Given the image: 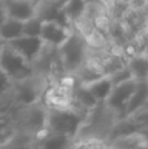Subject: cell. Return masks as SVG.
I'll return each instance as SVG.
<instances>
[{"instance_id": "cell-1", "label": "cell", "mask_w": 148, "mask_h": 149, "mask_svg": "<svg viewBox=\"0 0 148 149\" xmlns=\"http://www.w3.org/2000/svg\"><path fill=\"white\" fill-rule=\"evenodd\" d=\"M118 115L105 102H98L87 113L85 120L75 139L91 137V139L106 140L110 137L113 128L118 122Z\"/></svg>"}, {"instance_id": "cell-2", "label": "cell", "mask_w": 148, "mask_h": 149, "mask_svg": "<svg viewBox=\"0 0 148 149\" xmlns=\"http://www.w3.org/2000/svg\"><path fill=\"white\" fill-rule=\"evenodd\" d=\"M12 115L16 132L33 139L34 143L46 131L47 109L41 101L31 105L16 106L12 110Z\"/></svg>"}, {"instance_id": "cell-3", "label": "cell", "mask_w": 148, "mask_h": 149, "mask_svg": "<svg viewBox=\"0 0 148 149\" xmlns=\"http://www.w3.org/2000/svg\"><path fill=\"white\" fill-rule=\"evenodd\" d=\"M85 115L75 107L47 109L46 131L75 139L83 127Z\"/></svg>"}, {"instance_id": "cell-4", "label": "cell", "mask_w": 148, "mask_h": 149, "mask_svg": "<svg viewBox=\"0 0 148 149\" xmlns=\"http://www.w3.org/2000/svg\"><path fill=\"white\" fill-rule=\"evenodd\" d=\"M63 71L66 73H76L85 63L87 42L81 34L71 30L68 38L58 47Z\"/></svg>"}, {"instance_id": "cell-5", "label": "cell", "mask_w": 148, "mask_h": 149, "mask_svg": "<svg viewBox=\"0 0 148 149\" xmlns=\"http://www.w3.org/2000/svg\"><path fill=\"white\" fill-rule=\"evenodd\" d=\"M0 70L13 82L28 79L34 74L33 64L5 42L0 50Z\"/></svg>"}, {"instance_id": "cell-6", "label": "cell", "mask_w": 148, "mask_h": 149, "mask_svg": "<svg viewBox=\"0 0 148 149\" xmlns=\"http://www.w3.org/2000/svg\"><path fill=\"white\" fill-rule=\"evenodd\" d=\"M46 88L45 77L33 74L31 77L13 82V97L16 106H25L39 102Z\"/></svg>"}, {"instance_id": "cell-7", "label": "cell", "mask_w": 148, "mask_h": 149, "mask_svg": "<svg viewBox=\"0 0 148 149\" xmlns=\"http://www.w3.org/2000/svg\"><path fill=\"white\" fill-rule=\"evenodd\" d=\"M73 82L55 81L51 85H47L43 90L41 102L47 109H66L72 107Z\"/></svg>"}, {"instance_id": "cell-8", "label": "cell", "mask_w": 148, "mask_h": 149, "mask_svg": "<svg viewBox=\"0 0 148 149\" xmlns=\"http://www.w3.org/2000/svg\"><path fill=\"white\" fill-rule=\"evenodd\" d=\"M136 85H138V81L135 79H128L119 82V84L113 85V89L110 92V94L108 95L105 103L117 114L118 118H123L125 109L127 106L133 93L135 92Z\"/></svg>"}, {"instance_id": "cell-9", "label": "cell", "mask_w": 148, "mask_h": 149, "mask_svg": "<svg viewBox=\"0 0 148 149\" xmlns=\"http://www.w3.org/2000/svg\"><path fill=\"white\" fill-rule=\"evenodd\" d=\"M66 0H39L34 4V16L42 21H54L70 28V20L64 12Z\"/></svg>"}, {"instance_id": "cell-10", "label": "cell", "mask_w": 148, "mask_h": 149, "mask_svg": "<svg viewBox=\"0 0 148 149\" xmlns=\"http://www.w3.org/2000/svg\"><path fill=\"white\" fill-rule=\"evenodd\" d=\"M5 43L9 45L20 55H22L31 64L37 59V56L41 54L42 49L46 45L39 36H24V34L9 42H5Z\"/></svg>"}, {"instance_id": "cell-11", "label": "cell", "mask_w": 148, "mask_h": 149, "mask_svg": "<svg viewBox=\"0 0 148 149\" xmlns=\"http://www.w3.org/2000/svg\"><path fill=\"white\" fill-rule=\"evenodd\" d=\"M70 33H71V29L68 26L54 22V21H43L39 37L49 46L59 47L68 38Z\"/></svg>"}, {"instance_id": "cell-12", "label": "cell", "mask_w": 148, "mask_h": 149, "mask_svg": "<svg viewBox=\"0 0 148 149\" xmlns=\"http://www.w3.org/2000/svg\"><path fill=\"white\" fill-rule=\"evenodd\" d=\"M7 16L17 20H28L34 16V3L31 0H3Z\"/></svg>"}, {"instance_id": "cell-13", "label": "cell", "mask_w": 148, "mask_h": 149, "mask_svg": "<svg viewBox=\"0 0 148 149\" xmlns=\"http://www.w3.org/2000/svg\"><path fill=\"white\" fill-rule=\"evenodd\" d=\"M148 103V81H138L135 92L133 93L127 106L125 109L123 118H128L136 111L142 110Z\"/></svg>"}, {"instance_id": "cell-14", "label": "cell", "mask_w": 148, "mask_h": 149, "mask_svg": "<svg viewBox=\"0 0 148 149\" xmlns=\"http://www.w3.org/2000/svg\"><path fill=\"white\" fill-rule=\"evenodd\" d=\"M72 143L73 139H70V137L64 136V135L45 131L36 140L33 147L47 148V149H64V148H72Z\"/></svg>"}, {"instance_id": "cell-15", "label": "cell", "mask_w": 148, "mask_h": 149, "mask_svg": "<svg viewBox=\"0 0 148 149\" xmlns=\"http://www.w3.org/2000/svg\"><path fill=\"white\" fill-rule=\"evenodd\" d=\"M84 85L91 92V94L96 98L97 102H105L113 89V81L109 74H101L97 79L92 80Z\"/></svg>"}, {"instance_id": "cell-16", "label": "cell", "mask_w": 148, "mask_h": 149, "mask_svg": "<svg viewBox=\"0 0 148 149\" xmlns=\"http://www.w3.org/2000/svg\"><path fill=\"white\" fill-rule=\"evenodd\" d=\"M20 36H22V21L7 16L0 25V39L9 42Z\"/></svg>"}, {"instance_id": "cell-17", "label": "cell", "mask_w": 148, "mask_h": 149, "mask_svg": "<svg viewBox=\"0 0 148 149\" xmlns=\"http://www.w3.org/2000/svg\"><path fill=\"white\" fill-rule=\"evenodd\" d=\"M127 68L133 79H135L136 81H148V56L136 55L131 58Z\"/></svg>"}, {"instance_id": "cell-18", "label": "cell", "mask_w": 148, "mask_h": 149, "mask_svg": "<svg viewBox=\"0 0 148 149\" xmlns=\"http://www.w3.org/2000/svg\"><path fill=\"white\" fill-rule=\"evenodd\" d=\"M15 134L16 127L12 111L0 113V147H7Z\"/></svg>"}, {"instance_id": "cell-19", "label": "cell", "mask_w": 148, "mask_h": 149, "mask_svg": "<svg viewBox=\"0 0 148 149\" xmlns=\"http://www.w3.org/2000/svg\"><path fill=\"white\" fill-rule=\"evenodd\" d=\"M85 9V1L84 0H66L64 12L68 20H77L83 15Z\"/></svg>"}, {"instance_id": "cell-20", "label": "cell", "mask_w": 148, "mask_h": 149, "mask_svg": "<svg viewBox=\"0 0 148 149\" xmlns=\"http://www.w3.org/2000/svg\"><path fill=\"white\" fill-rule=\"evenodd\" d=\"M43 21L37 16H31L28 20L22 21V34L24 36H39Z\"/></svg>"}, {"instance_id": "cell-21", "label": "cell", "mask_w": 148, "mask_h": 149, "mask_svg": "<svg viewBox=\"0 0 148 149\" xmlns=\"http://www.w3.org/2000/svg\"><path fill=\"white\" fill-rule=\"evenodd\" d=\"M7 17V13H5V8H4V3L3 0H0V25L4 21V18Z\"/></svg>"}, {"instance_id": "cell-22", "label": "cell", "mask_w": 148, "mask_h": 149, "mask_svg": "<svg viewBox=\"0 0 148 149\" xmlns=\"http://www.w3.org/2000/svg\"><path fill=\"white\" fill-rule=\"evenodd\" d=\"M3 45H4V42L1 41V39H0V50H1V47H3Z\"/></svg>"}, {"instance_id": "cell-23", "label": "cell", "mask_w": 148, "mask_h": 149, "mask_svg": "<svg viewBox=\"0 0 148 149\" xmlns=\"http://www.w3.org/2000/svg\"><path fill=\"white\" fill-rule=\"evenodd\" d=\"M31 1H33L34 4H36V3H37V1H39V0H31Z\"/></svg>"}]
</instances>
